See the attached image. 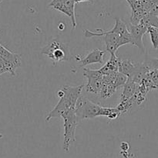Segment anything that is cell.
Instances as JSON below:
<instances>
[{
    "mask_svg": "<svg viewBox=\"0 0 158 158\" xmlns=\"http://www.w3.org/2000/svg\"><path fill=\"white\" fill-rule=\"evenodd\" d=\"M129 31L132 39V44L144 52L145 46L143 42V37L145 33H148V28L140 23L138 25L131 24Z\"/></svg>",
    "mask_w": 158,
    "mask_h": 158,
    "instance_id": "7",
    "label": "cell"
},
{
    "mask_svg": "<svg viewBox=\"0 0 158 158\" xmlns=\"http://www.w3.org/2000/svg\"><path fill=\"white\" fill-rule=\"evenodd\" d=\"M128 79V76H127L126 74H123L120 72H117L116 74L115 79H114V85H115L116 88H119L120 87L123 86V85L126 84L127 81Z\"/></svg>",
    "mask_w": 158,
    "mask_h": 158,
    "instance_id": "15",
    "label": "cell"
},
{
    "mask_svg": "<svg viewBox=\"0 0 158 158\" xmlns=\"http://www.w3.org/2000/svg\"><path fill=\"white\" fill-rule=\"evenodd\" d=\"M2 135L0 134V138H2Z\"/></svg>",
    "mask_w": 158,
    "mask_h": 158,
    "instance_id": "19",
    "label": "cell"
},
{
    "mask_svg": "<svg viewBox=\"0 0 158 158\" xmlns=\"http://www.w3.org/2000/svg\"><path fill=\"white\" fill-rule=\"evenodd\" d=\"M83 88L84 85L78 86H63L57 93L60 101L53 109L47 115L46 119V122L53 118H62L69 112L75 110L76 103L81 95V91Z\"/></svg>",
    "mask_w": 158,
    "mask_h": 158,
    "instance_id": "1",
    "label": "cell"
},
{
    "mask_svg": "<svg viewBox=\"0 0 158 158\" xmlns=\"http://www.w3.org/2000/svg\"><path fill=\"white\" fill-rule=\"evenodd\" d=\"M148 33L151 36V43L154 49H158V28L150 27L148 29Z\"/></svg>",
    "mask_w": 158,
    "mask_h": 158,
    "instance_id": "16",
    "label": "cell"
},
{
    "mask_svg": "<svg viewBox=\"0 0 158 158\" xmlns=\"http://www.w3.org/2000/svg\"><path fill=\"white\" fill-rule=\"evenodd\" d=\"M103 106L91 102L84 96L80 95L75 106V112L78 120L94 119L97 116H101Z\"/></svg>",
    "mask_w": 158,
    "mask_h": 158,
    "instance_id": "3",
    "label": "cell"
},
{
    "mask_svg": "<svg viewBox=\"0 0 158 158\" xmlns=\"http://www.w3.org/2000/svg\"><path fill=\"white\" fill-rule=\"evenodd\" d=\"M75 3H80V2H89L94 3V0H74Z\"/></svg>",
    "mask_w": 158,
    "mask_h": 158,
    "instance_id": "18",
    "label": "cell"
},
{
    "mask_svg": "<svg viewBox=\"0 0 158 158\" xmlns=\"http://www.w3.org/2000/svg\"><path fill=\"white\" fill-rule=\"evenodd\" d=\"M83 75L87 78V84L85 87L86 91L92 94H100L103 85V74L100 72V70L84 68Z\"/></svg>",
    "mask_w": 158,
    "mask_h": 158,
    "instance_id": "5",
    "label": "cell"
},
{
    "mask_svg": "<svg viewBox=\"0 0 158 158\" xmlns=\"http://www.w3.org/2000/svg\"><path fill=\"white\" fill-rule=\"evenodd\" d=\"M136 64H134L131 60H121L120 67H119V72L126 74L128 77H131L134 71H135Z\"/></svg>",
    "mask_w": 158,
    "mask_h": 158,
    "instance_id": "12",
    "label": "cell"
},
{
    "mask_svg": "<svg viewBox=\"0 0 158 158\" xmlns=\"http://www.w3.org/2000/svg\"><path fill=\"white\" fill-rule=\"evenodd\" d=\"M120 62H121V60H120V57L117 54H110V60L105 64L103 68H101L100 69V72L103 75H107V74H111L118 72Z\"/></svg>",
    "mask_w": 158,
    "mask_h": 158,
    "instance_id": "9",
    "label": "cell"
},
{
    "mask_svg": "<svg viewBox=\"0 0 158 158\" xmlns=\"http://www.w3.org/2000/svg\"><path fill=\"white\" fill-rule=\"evenodd\" d=\"M138 84L135 83L131 77H128L126 84L123 85V90L120 99H129L135 94Z\"/></svg>",
    "mask_w": 158,
    "mask_h": 158,
    "instance_id": "11",
    "label": "cell"
},
{
    "mask_svg": "<svg viewBox=\"0 0 158 158\" xmlns=\"http://www.w3.org/2000/svg\"><path fill=\"white\" fill-rule=\"evenodd\" d=\"M64 121V139H63V149L66 153L69 151L70 146L75 141V133L80 121L76 116L75 110L69 112L62 117Z\"/></svg>",
    "mask_w": 158,
    "mask_h": 158,
    "instance_id": "4",
    "label": "cell"
},
{
    "mask_svg": "<svg viewBox=\"0 0 158 158\" xmlns=\"http://www.w3.org/2000/svg\"><path fill=\"white\" fill-rule=\"evenodd\" d=\"M75 2L74 0H52L49 4V7L60 11L69 17L72 21L73 27L75 29L77 26V21L75 17Z\"/></svg>",
    "mask_w": 158,
    "mask_h": 158,
    "instance_id": "6",
    "label": "cell"
},
{
    "mask_svg": "<svg viewBox=\"0 0 158 158\" xmlns=\"http://www.w3.org/2000/svg\"><path fill=\"white\" fill-rule=\"evenodd\" d=\"M0 58L15 65L17 68H19L21 66V57H20V56L19 54L11 52L1 43H0Z\"/></svg>",
    "mask_w": 158,
    "mask_h": 158,
    "instance_id": "10",
    "label": "cell"
},
{
    "mask_svg": "<svg viewBox=\"0 0 158 158\" xmlns=\"http://www.w3.org/2000/svg\"><path fill=\"white\" fill-rule=\"evenodd\" d=\"M106 50H101L100 49L93 50L87 54L85 58L80 60V67H85L92 64H102L103 63V56L106 54Z\"/></svg>",
    "mask_w": 158,
    "mask_h": 158,
    "instance_id": "8",
    "label": "cell"
},
{
    "mask_svg": "<svg viewBox=\"0 0 158 158\" xmlns=\"http://www.w3.org/2000/svg\"><path fill=\"white\" fill-rule=\"evenodd\" d=\"M41 53L47 56L54 64L72 59L68 46L58 39H54L42 49Z\"/></svg>",
    "mask_w": 158,
    "mask_h": 158,
    "instance_id": "2",
    "label": "cell"
},
{
    "mask_svg": "<svg viewBox=\"0 0 158 158\" xmlns=\"http://www.w3.org/2000/svg\"><path fill=\"white\" fill-rule=\"evenodd\" d=\"M144 64L148 66L150 71L158 70V58H148L144 61Z\"/></svg>",
    "mask_w": 158,
    "mask_h": 158,
    "instance_id": "17",
    "label": "cell"
},
{
    "mask_svg": "<svg viewBox=\"0 0 158 158\" xmlns=\"http://www.w3.org/2000/svg\"><path fill=\"white\" fill-rule=\"evenodd\" d=\"M2 2V0H0V3H1Z\"/></svg>",
    "mask_w": 158,
    "mask_h": 158,
    "instance_id": "20",
    "label": "cell"
},
{
    "mask_svg": "<svg viewBox=\"0 0 158 158\" xmlns=\"http://www.w3.org/2000/svg\"><path fill=\"white\" fill-rule=\"evenodd\" d=\"M117 88H116L114 84H103L102 89L100 92V96L102 99H106L110 98Z\"/></svg>",
    "mask_w": 158,
    "mask_h": 158,
    "instance_id": "14",
    "label": "cell"
},
{
    "mask_svg": "<svg viewBox=\"0 0 158 158\" xmlns=\"http://www.w3.org/2000/svg\"><path fill=\"white\" fill-rule=\"evenodd\" d=\"M140 23L147 26L148 29L150 27L158 28V15L152 13H148L142 19Z\"/></svg>",
    "mask_w": 158,
    "mask_h": 158,
    "instance_id": "13",
    "label": "cell"
}]
</instances>
